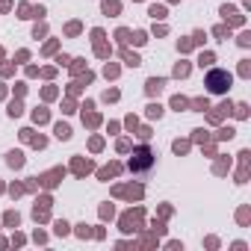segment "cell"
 Instances as JSON below:
<instances>
[{
  "instance_id": "obj_1",
  "label": "cell",
  "mask_w": 251,
  "mask_h": 251,
  "mask_svg": "<svg viewBox=\"0 0 251 251\" xmlns=\"http://www.w3.org/2000/svg\"><path fill=\"white\" fill-rule=\"evenodd\" d=\"M207 86H210L213 92H225V89L230 86V77H227L225 71H213V74L207 77Z\"/></svg>"
},
{
  "instance_id": "obj_2",
  "label": "cell",
  "mask_w": 251,
  "mask_h": 251,
  "mask_svg": "<svg viewBox=\"0 0 251 251\" xmlns=\"http://www.w3.org/2000/svg\"><path fill=\"white\" fill-rule=\"evenodd\" d=\"M133 157H136V160L130 163V169H148V166H151V151H148V148H139Z\"/></svg>"
}]
</instances>
